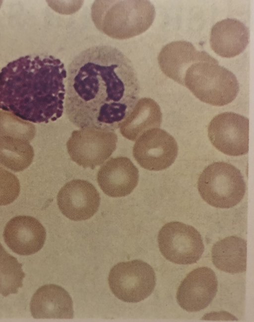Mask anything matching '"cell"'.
I'll use <instances>...</instances> for the list:
<instances>
[{"mask_svg": "<svg viewBox=\"0 0 254 322\" xmlns=\"http://www.w3.org/2000/svg\"><path fill=\"white\" fill-rule=\"evenodd\" d=\"M66 82L65 112L80 129L115 130L139 97L131 61L111 46L91 47L75 56L68 67Z\"/></svg>", "mask_w": 254, "mask_h": 322, "instance_id": "obj_1", "label": "cell"}, {"mask_svg": "<svg viewBox=\"0 0 254 322\" xmlns=\"http://www.w3.org/2000/svg\"><path fill=\"white\" fill-rule=\"evenodd\" d=\"M66 71L51 55H27L8 63L0 73V108L34 123L61 117Z\"/></svg>", "mask_w": 254, "mask_h": 322, "instance_id": "obj_2", "label": "cell"}, {"mask_svg": "<svg viewBox=\"0 0 254 322\" xmlns=\"http://www.w3.org/2000/svg\"><path fill=\"white\" fill-rule=\"evenodd\" d=\"M96 28L108 36L125 39L146 31L152 24L155 9L148 0H95L91 9Z\"/></svg>", "mask_w": 254, "mask_h": 322, "instance_id": "obj_3", "label": "cell"}, {"mask_svg": "<svg viewBox=\"0 0 254 322\" xmlns=\"http://www.w3.org/2000/svg\"><path fill=\"white\" fill-rule=\"evenodd\" d=\"M184 84L201 102L215 106L231 103L239 91L235 75L218 63L211 62L191 65L186 72Z\"/></svg>", "mask_w": 254, "mask_h": 322, "instance_id": "obj_4", "label": "cell"}, {"mask_svg": "<svg viewBox=\"0 0 254 322\" xmlns=\"http://www.w3.org/2000/svg\"><path fill=\"white\" fill-rule=\"evenodd\" d=\"M197 189L202 199L209 205L228 209L243 199L246 185L240 171L225 162H214L201 173Z\"/></svg>", "mask_w": 254, "mask_h": 322, "instance_id": "obj_5", "label": "cell"}, {"mask_svg": "<svg viewBox=\"0 0 254 322\" xmlns=\"http://www.w3.org/2000/svg\"><path fill=\"white\" fill-rule=\"evenodd\" d=\"M153 268L139 260L120 262L110 271L108 283L120 300L129 303L140 302L149 297L156 285Z\"/></svg>", "mask_w": 254, "mask_h": 322, "instance_id": "obj_6", "label": "cell"}, {"mask_svg": "<svg viewBox=\"0 0 254 322\" xmlns=\"http://www.w3.org/2000/svg\"><path fill=\"white\" fill-rule=\"evenodd\" d=\"M157 239L162 255L177 264L196 263L204 250L199 232L194 227L180 221L164 225L158 232Z\"/></svg>", "mask_w": 254, "mask_h": 322, "instance_id": "obj_7", "label": "cell"}, {"mask_svg": "<svg viewBox=\"0 0 254 322\" xmlns=\"http://www.w3.org/2000/svg\"><path fill=\"white\" fill-rule=\"evenodd\" d=\"M117 141L113 131L85 128L72 132L66 147L73 161L84 168L94 169L112 155Z\"/></svg>", "mask_w": 254, "mask_h": 322, "instance_id": "obj_8", "label": "cell"}, {"mask_svg": "<svg viewBox=\"0 0 254 322\" xmlns=\"http://www.w3.org/2000/svg\"><path fill=\"white\" fill-rule=\"evenodd\" d=\"M249 134V119L233 112L217 114L208 126V136L212 144L230 156H241L248 152Z\"/></svg>", "mask_w": 254, "mask_h": 322, "instance_id": "obj_9", "label": "cell"}, {"mask_svg": "<svg viewBox=\"0 0 254 322\" xmlns=\"http://www.w3.org/2000/svg\"><path fill=\"white\" fill-rule=\"evenodd\" d=\"M178 152L175 138L165 130L153 128L143 132L133 147V155L139 165L150 171H161L169 167Z\"/></svg>", "mask_w": 254, "mask_h": 322, "instance_id": "obj_10", "label": "cell"}, {"mask_svg": "<svg viewBox=\"0 0 254 322\" xmlns=\"http://www.w3.org/2000/svg\"><path fill=\"white\" fill-rule=\"evenodd\" d=\"M217 287V277L211 268H195L181 283L176 294L177 302L188 312L199 311L210 304L216 295Z\"/></svg>", "mask_w": 254, "mask_h": 322, "instance_id": "obj_11", "label": "cell"}, {"mask_svg": "<svg viewBox=\"0 0 254 322\" xmlns=\"http://www.w3.org/2000/svg\"><path fill=\"white\" fill-rule=\"evenodd\" d=\"M58 207L69 219L86 220L98 210L100 197L95 186L89 182L74 179L66 183L57 196Z\"/></svg>", "mask_w": 254, "mask_h": 322, "instance_id": "obj_12", "label": "cell"}, {"mask_svg": "<svg viewBox=\"0 0 254 322\" xmlns=\"http://www.w3.org/2000/svg\"><path fill=\"white\" fill-rule=\"evenodd\" d=\"M157 59L162 72L183 86L186 72L193 64L200 62L218 63L208 53L198 51L191 43L183 40L173 41L165 45L160 51Z\"/></svg>", "mask_w": 254, "mask_h": 322, "instance_id": "obj_13", "label": "cell"}, {"mask_svg": "<svg viewBox=\"0 0 254 322\" xmlns=\"http://www.w3.org/2000/svg\"><path fill=\"white\" fill-rule=\"evenodd\" d=\"M3 236L5 243L13 252L20 255H30L43 247L46 232L36 218L18 215L7 222Z\"/></svg>", "mask_w": 254, "mask_h": 322, "instance_id": "obj_14", "label": "cell"}, {"mask_svg": "<svg viewBox=\"0 0 254 322\" xmlns=\"http://www.w3.org/2000/svg\"><path fill=\"white\" fill-rule=\"evenodd\" d=\"M138 169L126 157L111 158L99 169L97 180L107 195L121 197L130 194L138 184Z\"/></svg>", "mask_w": 254, "mask_h": 322, "instance_id": "obj_15", "label": "cell"}, {"mask_svg": "<svg viewBox=\"0 0 254 322\" xmlns=\"http://www.w3.org/2000/svg\"><path fill=\"white\" fill-rule=\"evenodd\" d=\"M30 308L32 316L36 319H71L73 317L70 295L57 285H45L38 289L32 296Z\"/></svg>", "mask_w": 254, "mask_h": 322, "instance_id": "obj_16", "label": "cell"}, {"mask_svg": "<svg viewBox=\"0 0 254 322\" xmlns=\"http://www.w3.org/2000/svg\"><path fill=\"white\" fill-rule=\"evenodd\" d=\"M250 31L242 22L226 18L216 22L211 28L210 45L214 52L224 58L236 56L247 47Z\"/></svg>", "mask_w": 254, "mask_h": 322, "instance_id": "obj_17", "label": "cell"}, {"mask_svg": "<svg viewBox=\"0 0 254 322\" xmlns=\"http://www.w3.org/2000/svg\"><path fill=\"white\" fill-rule=\"evenodd\" d=\"M162 120L159 105L151 98H141L121 124L120 132L127 139L135 141L146 130L160 127Z\"/></svg>", "mask_w": 254, "mask_h": 322, "instance_id": "obj_18", "label": "cell"}, {"mask_svg": "<svg viewBox=\"0 0 254 322\" xmlns=\"http://www.w3.org/2000/svg\"><path fill=\"white\" fill-rule=\"evenodd\" d=\"M211 257L220 270L231 274L244 272L247 268V242L236 236L226 237L213 245Z\"/></svg>", "mask_w": 254, "mask_h": 322, "instance_id": "obj_19", "label": "cell"}, {"mask_svg": "<svg viewBox=\"0 0 254 322\" xmlns=\"http://www.w3.org/2000/svg\"><path fill=\"white\" fill-rule=\"evenodd\" d=\"M34 150L29 142L0 136V164L14 172L23 171L32 163Z\"/></svg>", "mask_w": 254, "mask_h": 322, "instance_id": "obj_20", "label": "cell"}, {"mask_svg": "<svg viewBox=\"0 0 254 322\" xmlns=\"http://www.w3.org/2000/svg\"><path fill=\"white\" fill-rule=\"evenodd\" d=\"M22 266L0 243V294L3 297L17 293L23 286L25 274Z\"/></svg>", "mask_w": 254, "mask_h": 322, "instance_id": "obj_21", "label": "cell"}, {"mask_svg": "<svg viewBox=\"0 0 254 322\" xmlns=\"http://www.w3.org/2000/svg\"><path fill=\"white\" fill-rule=\"evenodd\" d=\"M36 134L35 125L11 112L0 110V136H9L29 142Z\"/></svg>", "mask_w": 254, "mask_h": 322, "instance_id": "obj_22", "label": "cell"}, {"mask_svg": "<svg viewBox=\"0 0 254 322\" xmlns=\"http://www.w3.org/2000/svg\"><path fill=\"white\" fill-rule=\"evenodd\" d=\"M20 186L17 177L0 167V206L12 203L18 197Z\"/></svg>", "mask_w": 254, "mask_h": 322, "instance_id": "obj_23", "label": "cell"}]
</instances>
